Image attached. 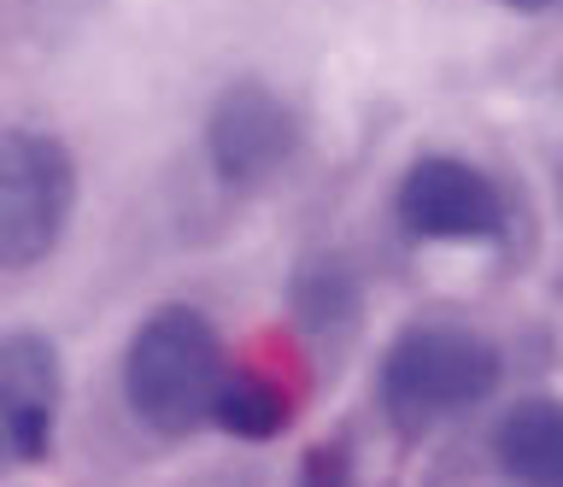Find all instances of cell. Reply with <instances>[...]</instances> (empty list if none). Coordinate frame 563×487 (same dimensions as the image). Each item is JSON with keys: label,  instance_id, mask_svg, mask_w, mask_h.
<instances>
[{"label": "cell", "instance_id": "obj_3", "mask_svg": "<svg viewBox=\"0 0 563 487\" xmlns=\"http://www.w3.org/2000/svg\"><path fill=\"white\" fill-rule=\"evenodd\" d=\"M77 212V159L47 130L0 135V270H30L65 241Z\"/></svg>", "mask_w": 563, "mask_h": 487}, {"label": "cell", "instance_id": "obj_2", "mask_svg": "<svg viewBox=\"0 0 563 487\" xmlns=\"http://www.w3.org/2000/svg\"><path fill=\"white\" fill-rule=\"evenodd\" d=\"M505 381V353L482 329L464 323H411L382 353V411L399 429H434L446 417L475 411Z\"/></svg>", "mask_w": 563, "mask_h": 487}, {"label": "cell", "instance_id": "obj_1", "mask_svg": "<svg viewBox=\"0 0 563 487\" xmlns=\"http://www.w3.org/2000/svg\"><path fill=\"white\" fill-rule=\"evenodd\" d=\"M223 370L229 358L218 323L194 306H158L135 323L130 346H123V406L141 429L183 441L211 423Z\"/></svg>", "mask_w": 563, "mask_h": 487}, {"label": "cell", "instance_id": "obj_4", "mask_svg": "<svg viewBox=\"0 0 563 487\" xmlns=\"http://www.w3.org/2000/svg\"><path fill=\"white\" fill-rule=\"evenodd\" d=\"M394 218L411 241H434V247H482V241H505L510 230L505 188L482 165L452 153H429L405 170Z\"/></svg>", "mask_w": 563, "mask_h": 487}, {"label": "cell", "instance_id": "obj_10", "mask_svg": "<svg viewBox=\"0 0 563 487\" xmlns=\"http://www.w3.org/2000/svg\"><path fill=\"white\" fill-rule=\"evenodd\" d=\"M299 487H358V482H352V464L341 446H317L306 469H299Z\"/></svg>", "mask_w": 563, "mask_h": 487}, {"label": "cell", "instance_id": "obj_7", "mask_svg": "<svg viewBox=\"0 0 563 487\" xmlns=\"http://www.w3.org/2000/svg\"><path fill=\"white\" fill-rule=\"evenodd\" d=\"M493 464L517 487H563V399H517L493 423Z\"/></svg>", "mask_w": 563, "mask_h": 487}, {"label": "cell", "instance_id": "obj_6", "mask_svg": "<svg viewBox=\"0 0 563 487\" xmlns=\"http://www.w3.org/2000/svg\"><path fill=\"white\" fill-rule=\"evenodd\" d=\"M65 364L59 346L35 329L0 335V469L47 458L53 429H59Z\"/></svg>", "mask_w": 563, "mask_h": 487}, {"label": "cell", "instance_id": "obj_5", "mask_svg": "<svg viewBox=\"0 0 563 487\" xmlns=\"http://www.w3.org/2000/svg\"><path fill=\"white\" fill-rule=\"evenodd\" d=\"M299 142V112L288 107V95H276L271 82L258 77H241L211 100V118H206V159H211V177L235 195H253V188L276 182L282 170L294 165Z\"/></svg>", "mask_w": 563, "mask_h": 487}, {"label": "cell", "instance_id": "obj_9", "mask_svg": "<svg viewBox=\"0 0 563 487\" xmlns=\"http://www.w3.org/2000/svg\"><path fill=\"white\" fill-rule=\"evenodd\" d=\"M299 311H306L311 329H341L352 311H358V294H352V276L341 265H317L299 276Z\"/></svg>", "mask_w": 563, "mask_h": 487}, {"label": "cell", "instance_id": "obj_11", "mask_svg": "<svg viewBox=\"0 0 563 487\" xmlns=\"http://www.w3.org/2000/svg\"><path fill=\"white\" fill-rule=\"evenodd\" d=\"M493 7H505V12H552V7H563V0H493Z\"/></svg>", "mask_w": 563, "mask_h": 487}, {"label": "cell", "instance_id": "obj_8", "mask_svg": "<svg viewBox=\"0 0 563 487\" xmlns=\"http://www.w3.org/2000/svg\"><path fill=\"white\" fill-rule=\"evenodd\" d=\"M294 399L282 394V381H271L253 364H229L218 381V399H211V423L241 434V441H271V434L288 429Z\"/></svg>", "mask_w": 563, "mask_h": 487}]
</instances>
